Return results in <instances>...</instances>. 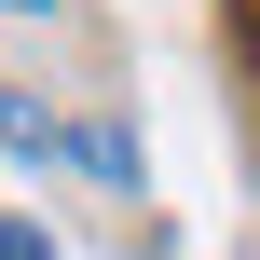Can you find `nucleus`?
<instances>
[{"instance_id": "obj_1", "label": "nucleus", "mask_w": 260, "mask_h": 260, "mask_svg": "<svg viewBox=\"0 0 260 260\" xmlns=\"http://www.w3.org/2000/svg\"><path fill=\"white\" fill-rule=\"evenodd\" d=\"M0 260H55V233H27V219H0Z\"/></svg>"}, {"instance_id": "obj_2", "label": "nucleus", "mask_w": 260, "mask_h": 260, "mask_svg": "<svg viewBox=\"0 0 260 260\" xmlns=\"http://www.w3.org/2000/svg\"><path fill=\"white\" fill-rule=\"evenodd\" d=\"M0 14H55V0H0Z\"/></svg>"}]
</instances>
